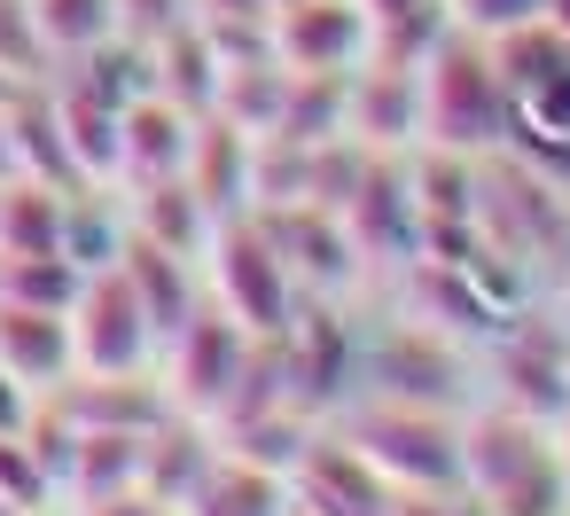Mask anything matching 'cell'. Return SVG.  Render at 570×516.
<instances>
[]
</instances>
